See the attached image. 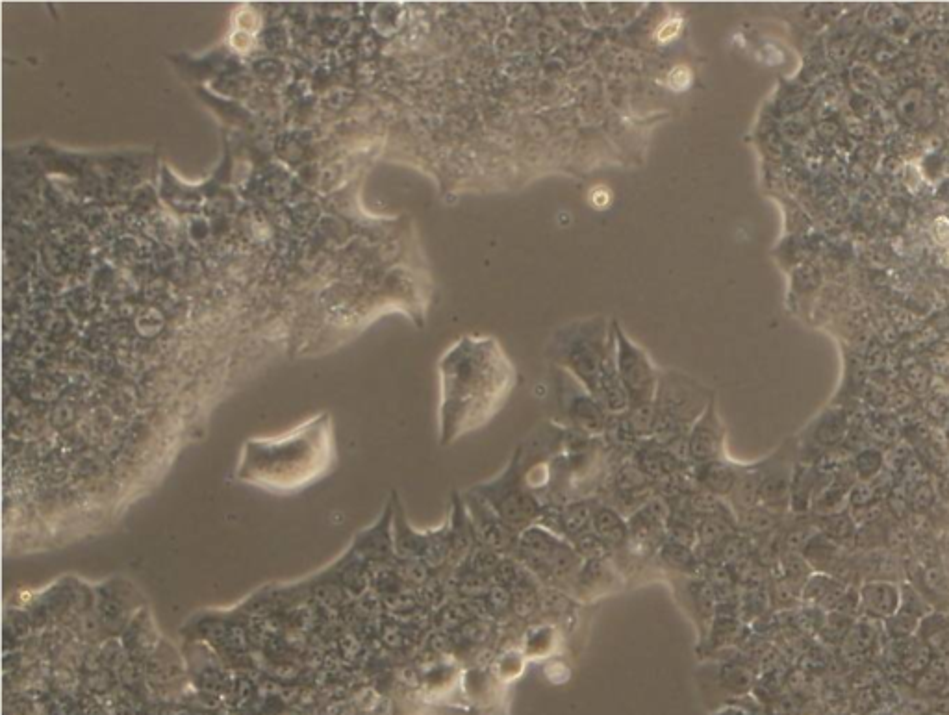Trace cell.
<instances>
[{"mask_svg": "<svg viewBox=\"0 0 949 715\" xmlns=\"http://www.w3.org/2000/svg\"><path fill=\"white\" fill-rule=\"evenodd\" d=\"M440 443L451 445L486 427L516 386V369L494 339L466 338L440 364Z\"/></svg>", "mask_w": 949, "mask_h": 715, "instance_id": "obj_1", "label": "cell"}, {"mask_svg": "<svg viewBox=\"0 0 949 715\" xmlns=\"http://www.w3.org/2000/svg\"><path fill=\"white\" fill-rule=\"evenodd\" d=\"M549 356L557 367L568 371L608 410L623 414L629 410L616 365V339L605 338L603 328L584 323L558 334Z\"/></svg>", "mask_w": 949, "mask_h": 715, "instance_id": "obj_2", "label": "cell"}, {"mask_svg": "<svg viewBox=\"0 0 949 715\" xmlns=\"http://www.w3.org/2000/svg\"><path fill=\"white\" fill-rule=\"evenodd\" d=\"M514 558L523 564L531 577L538 578L547 588L566 593L584 562L568 538L544 525H532L519 532L518 551Z\"/></svg>", "mask_w": 949, "mask_h": 715, "instance_id": "obj_3", "label": "cell"}, {"mask_svg": "<svg viewBox=\"0 0 949 715\" xmlns=\"http://www.w3.org/2000/svg\"><path fill=\"white\" fill-rule=\"evenodd\" d=\"M468 490L481 497L488 506H492L495 514L516 532H523L525 528L538 525L542 519L544 506L529 490L514 451L505 467L495 477L473 484Z\"/></svg>", "mask_w": 949, "mask_h": 715, "instance_id": "obj_4", "label": "cell"}, {"mask_svg": "<svg viewBox=\"0 0 949 715\" xmlns=\"http://www.w3.org/2000/svg\"><path fill=\"white\" fill-rule=\"evenodd\" d=\"M555 395L560 414L557 425L590 438H603L610 419L607 408L579 380L560 367L555 375Z\"/></svg>", "mask_w": 949, "mask_h": 715, "instance_id": "obj_5", "label": "cell"}, {"mask_svg": "<svg viewBox=\"0 0 949 715\" xmlns=\"http://www.w3.org/2000/svg\"><path fill=\"white\" fill-rule=\"evenodd\" d=\"M616 365L629 408L653 404L660 371L653 365L647 352L634 345L633 341L625 338L621 332L616 341Z\"/></svg>", "mask_w": 949, "mask_h": 715, "instance_id": "obj_6", "label": "cell"}, {"mask_svg": "<svg viewBox=\"0 0 949 715\" xmlns=\"http://www.w3.org/2000/svg\"><path fill=\"white\" fill-rule=\"evenodd\" d=\"M796 458H798V449L792 445V441H785L779 449L762 458L755 464L757 471V480H759L760 506L770 510V512H779L785 510L790 502V490H792V480L796 473Z\"/></svg>", "mask_w": 949, "mask_h": 715, "instance_id": "obj_7", "label": "cell"}, {"mask_svg": "<svg viewBox=\"0 0 949 715\" xmlns=\"http://www.w3.org/2000/svg\"><path fill=\"white\" fill-rule=\"evenodd\" d=\"M469 519L475 530V536L481 547L494 551L499 556H516L518 551L519 532L508 527L507 523L495 514L494 508L488 506L471 491L462 493Z\"/></svg>", "mask_w": 949, "mask_h": 715, "instance_id": "obj_8", "label": "cell"}, {"mask_svg": "<svg viewBox=\"0 0 949 715\" xmlns=\"http://www.w3.org/2000/svg\"><path fill=\"white\" fill-rule=\"evenodd\" d=\"M625 586V577L614 558L584 560L577 577L571 582V597L577 603H595Z\"/></svg>", "mask_w": 949, "mask_h": 715, "instance_id": "obj_9", "label": "cell"}, {"mask_svg": "<svg viewBox=\"0 0 949 715\" xmlns=\"http://www.w3.org/2000/svg\"><path fill=\"white\" fill-rule=\"evenodd\" d=\"M688 460L692 465L709 464L729 456L727 452V430L722 417L716 410V402H710L709 408L690 428L686 438Z\"/></svg>", "mask_w": 949, "mask_h": 715, "instance_id": "obj_10", "label": "cell"}, {"mask_svg": "<svg viewBox=\"0 0 949 715\" xmlns=\"http://www.w3.org/2000/svg\"><path fill=\"white\" fill-rule=\"evenodd\" d=\"M590 530L614 552V556L625 551L629 545V519L610 502L599 501L595 504Z\"/></svg>", "mask_w": 949, "mask_h": 715, "instance_id": "obj_11", "label": "cell"}, {"mask_svg": "<svg viewBox=\"0 0 949 715\" xmlns=\"http://www.w3.org/2000/svg\"><path fill=\"white\" fill-rule=\"evenodd\" d=\"M449 528H451V558L449 562L453 564H462L466 562L475 547H479V541L475 536V530L469 519L468 508L462 493H453L451 497V517H449Z\"/></svg>", "mask_w": 949, "mask_h": 715, "instance_id": "obj_12", "label": "cell"}, {"mask_svg": "<svg viewBox=\"0 0 949 715\" xmlns=\"http://www.w3.org/2000/svg\"><path fill=\"white\" fill-rule=\"evenodd\" d=\"M738 467H740V462H736L731 456H727L723 460H716V462H709V464L694 465L692 467V478H694L697 488L709 491L716 497L729 499L736 477H738Z\"/></svg>", "mask_w": 949, "mask_h": 715, "instance_id": "obj_13", "label": "cell"}, {"mask_svg": "<svg viewBox=\"0 0 949 715\" xmlns=\"http://www.w3.org/2000/svg\"><path fill=\"white\" fill-rule=\"evenodd\" d=\"M705 675H703V693L705 697L709 699L712 695V691L720 690L722 693H727L731 697H738L742 695L744 691H747L749 688V675L742 667H734L731 664H718L716 667H712V664L703 667Z\"/></svg>", "mask_w": 949, "mask_h": 715, "instance_id": "obj_14", "label": "cell"}, {"mask_svg": "<svg viewBox=\"0 0 949 715\" xmlns=\"http://www.w3.org/2000/svg\"><path fill=\"white\" fill-rule=\"evenodd\" d=\"M901 595L894 582L875 580L864 584L861 590V606L872 617H892L899 610Z\"/></svg>", "mask_w": 949, "mask_h": 715, "instance_id": "obj_15", "label": "cell"}, {"mask_svg": "<svg viewBox=\"0 0 949 715\" xmlns=\"http://www.w3.org/2000/svg\"><path fill=\"white\" fill-rule=\"evenodd\" d=\"M562 645V634L555 623H540L527 630L523 640V653L529 660H545L558 653Z\"/></svg>", "mask_w": 949, "mask_h": 715, "instance_id": "obj_16", "label": "cell"}, {"mask_svg": "<svg viewBox=\"0 0 949 715\" xmlns=\"http://www.w3.org/2000/svg\"><path fill=\"white\" fill-rule=\"evenodd\" d=\"M657 556L660 558V562L668 565L675 575L686 573L690 577V573L696 567V558L692 554V549L688 545L677 543V541L670 540V538L662 543Z\"/></svg>", "mask_w": 949, "mask_h": 715, "instance_id": "obj_17", "label": "cell"}, {"mask_svg": "<svg viewBox=\"0 0 949 715\" xmlns=\"http://www.w3.org/2000/svg\"><path fill=\"white\" fill-rule=\"evenodd\" d=\"M527 662L529 658L523 653V649H510L507 653L501 654L495 662V671L494 675L501 684H508V682H514L516 678L523 675L525 667H527Z\"/></svg>", "mask_w": 949, "mask_h": 715, "instance_id": "obj_18", "label": "cell"}, {"mask_svg": "<svg viewBox=\"0 0 949 715\" xmlns=\"http://www.w3.org/2000/svg\"><path fill=\"white\" fill-rule=\"evenodd\" d=\"M692 71L686 65H679L671 69L668 75V84L673 91H684L692 86Z\"/></svg>", "mask_w": 949, "mask_h": 715, "instance_id": "obj_19", "label": "cell"}, {"mask_svg": "<svg viewBox=\"0 0 949 715\" xmlns=\"http://www.w3.org/2000/svg\"><path fill=\"white\" fill-rule=\"evenodd\" d=\"M683 28V19L681 17H670L662 25L658 26L657 39L660 43H670L679 36Z\"/></svg>", "mask_w": 949, "mask_h": 715, "instance_id": "obj_20", "label": "cell"}, {"mask_svg": "<svg viewBox=\"0 0 949 715\" xmlns=\"http://www.w3.org/2000/svg\"><path fill=\"white\" fill-rule=\"evenodd\" d=\"M588 199H590V204H592L594 208H597V210H605L607 206H610V202H612V191H610L607 186H595V188H592V191H590Z\"/></svg>", "mask_w": 949, "mask_h": 715, "instance_id": "obj_21", "label": "cell"}, {"mask_svg": "<svg viewBox=\"0 0 949 715\" xmlns=\"http://www.w3.org/2000/svg\"><path fill=\"white\" fill-rule=\"evenodd\" d=\"M710 715H751V714L747 712L744 706H740V704L727 703V704H723V706H720V708H716V710H714V712H712V714Z\"/></svg>", "mask_w": 949, "mask_h": 715, "instance_id": "obj_22", "label": "cell"}]
</instances>
